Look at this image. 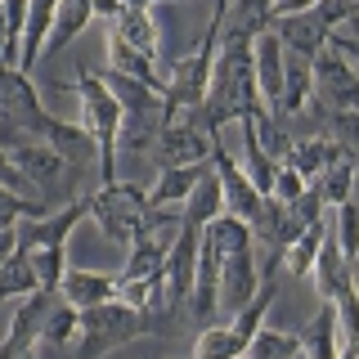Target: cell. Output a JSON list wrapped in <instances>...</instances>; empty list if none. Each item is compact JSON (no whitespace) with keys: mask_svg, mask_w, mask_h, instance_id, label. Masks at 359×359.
I'll list each match as a JSON object with an SVG mask.
<instances>
[{"mask_svg":"<svg viewBox=\"0 0 359 359\" xmlns=\"http://www.w3.org/2000/svg\"><path fill=\"white\" fill-rule=\"evenodd\" d=\"M76 99H81V126L90 130V140L99 149V180L117 184V140H121L126 112H121L117 95L108 90L104 72H90V67L76 72Z\"/></svg>","mask_w":359,"mask_h":359,"instance_id":"3957f363","label":"cell"},{"mask_svg":"<svg viewBox=\"0 0 359 359\" xmlns=\"http://www.w3.org/2000/svg\"><path fill=\"white\" fill-rule=\"evenodd\" d=\"M112 32H117L126 45H135L140 54H149V59H157V22L149 9H121L117 18H112Z\"/></svg>","mask_w":359,"mask_h":359,"instance_id":"4316f807","label":"cell"},{"mask_svg":"<svg viewBox=\"0 0 359 359\" xmlns=\"http://www.w3.org/2000/svg\"><path fill=\"white\" fill-rule=\"evenodd\" d=\"M292 355H301L297 332H274V328H261V332L252 337V346H247V355H243V359H292Z\"/></svg>","mask_w":359,"mask_h":359,"instance_id":"d590c367","label":"cell"},{"mask_svg":"<svg viewBox=\"0 0 359 359\" xmlns=\"http://www.w3.org/2000/svg\"><path fill=\"white\" fill-rule=\"evenodd\" d=\"M14 252H18V224L14 229H0V265H5Z\"/></svg>","mask_w":359,"mask_h":359,"instance_id":"f6af8a7d","label":"cell"},{"mask_svg":"<svg viewBox=\"0 0 359 359\" xmlns=\"http://www.w3.org/2000/svg\"><path fill=\"white\" fill-rule=\"evenodd\" d=\"M355 180H359L355 157H341V162H332L328 171L314 180V189L323 194V202H328V207H341V202H351V198H355Z\"/></svg>","mask_w":359,"mask_h":359,"instance_id":"4dcf8cb0","label":"cell"},{"mask_svg":"<svg viewBox=\"0 0 359 359\" xmlns=\"http://www.w3.org/2000/svg\"><path fill=\"white\" fill-rule=\"evenodd\" d=\"M59 297L76 310L104 306V301H117V274H104V269H67Z\"/></svg>","mask_w":359,"mask_h":359,"instance_id":"5bb4252c","label":"cell"},{"mask_svg":"<svg viewBox=\"0 0 359 359\" xmlns=\"http://www.w3.org/2000/svg\"><path fill=\"white\" fill-rule=\"evenodd\" d=\"M247 355V341L229 323H216V328H202L198 341H194V359H243Z\"/></svg>","mask_w":359,"mask_h":359,"instance_id":"f546056e","label":"cell"},{"mask_svg":"<svg viewBox=\"0 0 359 359\" xmlns=\"http://www.w3.org/2000/svg\"><path fill=\"white\" fill-rule=\"evenodd\" d=\"M162 269H166V243L153 229V233H140L126 247V269L117 278H162Z\"/></svg>","mask_w":359,"mask_h":359,"instance_id":"cb8c5ba5","label":"cell"},{"mask_svg":"<svg viewBox=\"0 0 359 359\" xmlns=\"http://www.w3.org/2000/svg\"><path fill=\"white\" fill-rule=\"evenodd\" d=\"M90 216V198H76L59 211H45L36 220H22L18 224V247L22 252H36V247H67V233L76 229Z\"/></svg>","mask_w":359,"mask_h":359,"instance_id":"ba28073f","label":"cell"},{"mask_svg":"<svg viewBox=\"0 0 359 359\" xmlns=\"http://www.w3.org/2000/svg\"><path fill=\"white\" fill-rule=\"evenodd\" d=\"M153 314L126 306V301H104V306L81 310V346H76V359H104L108 351H121V346L140 341L144 332H153Z\"/></svg>","mask_w":359,"mask_h":359,"instance_id":"277c9868","label":"cell"},{"mask_svg":"<svg viewBox=\"0 0 359 359\" xmlns=\"http://www.w3.org/2000/svg\"><path fill=\"white\" fill-rule=\"evenodd\" d=\"M202 243H207L211 252H220V256H233V252H247V247L256 243V233H252V224H247V220L220 211L211 224H202Z\"/></svg>","mask_w":359,"mask_h":359,"instance_id":"603a6c76","label":"cell"},{"mask_svg":"<svg viewBox=\"0 0 359 359\" xmlns=\"http://www.w3.org/2000/svg\"><path fill=\"white\" fill-rule=\"evenodd\" d=\"M121 5H130V9H153V5H166V0H121Z\"/></svg>","mask_w":359,"mask_h":359,"instance_id":"bcb514c9","label":"cell"},{"mask_svg":"<svg viewBox=\"0 0 359 359\" xmlns=\"http://www.w3.org/2000/svg\"><path fill=\"white\" fill-rule=\"evenodd\" d=\"M224 211V189H220V175L207 171L198 180V189L184 198V207H180V224H194V229H202V224H211Z\"/></svg>","mask_w":359,"mask_h":359,"instance_id":"7402d4cb","label":"cell"},{"mask_svg":"<svg viewBox=\"0 0 359 359\" xmlns=\"http://www.w3.org/2000/svg\"><path fill=\"white\" fill-rule=\"evenodd\" d=\"M90 220L99 224L104 238L130 247L140 233H153L180 216H171V207H149V194L140 184L117 180V184H99V194H90Z\"/></svg>","mask_w":359,"mask_h":359,"instance_id":"7a4b0ae2","label":"cell"},{"mask_svg":"<svg viewBox=\"0 0 359 359\" xmlns=\"http://www.w3.org/2000/svg\"><path fill=\"white\" fill-rule=\"evenodd\" d=\"M238 126H243V121H238ZM238 162H243L247 180L256 184V194H261V198H269V194H274V175H278V162H274V157H269V153L261 149V144H256V135L247 130V126H243V157H238Z\"/></svg>","mask_w":359,"mask_h":359,"instance_id":"f1b7e54d","label":"cell"},{"mask_svg":"<svg viewBox=\"0 0 359 359\" xmlns=\"http://www.w3.org/2000/svg\"><path fill=\"white\" fill-rule=\"evenodd\" d=\"M90 18H95V0H63L59 18H54V32H50V41H45V54L54 59L59 50H67V45L86 32Z\"/></svg>","mask_w":359,"mask_h":359,"instance_id":"d4e9b609","label":"cell"},{"mask_svg":"<svg viewBox=\"0 0 359 359\" xmlns=\"http://www.w3.org/2000/svg\"><path fill=\"white\" fill-rule=\"evenodd\" d=\"M310 95H314L310 63H306V59L287 63V72H283V90H278V104H274V117L283 121V117H292V112H306Z\"/></svg>","mask_w":359,"mask_h":359,"instance_id":"484cf974","label":"cell"},{"mask_svg":"<svg viewBox=\"0 0 359 359\" xmlns=\"http://www.w3.org/2000/svg\"><path fill=\"white\" fill-rule=\"evenodd\" d=\"M283 72H287V63H283V41H278L274 27H269V32H261V36H256V86H261V99H265L269 112H274V104H278Z\"/></svg>","mask_w":359,"mask_h":359,"instance_id":"e0dca14e","label":"cell"},{"mask_svg":"<svg viewBox=\"0 0 359 359\" xmlns=\"http://www.w3.org/2000/svg\"><path fill=\"white\" fill-rule=\"evenodd\" d=\"M63 0H32L27 5V27H22V50H18V72H32L36 59L45 54V41L54 32V18H59Z\"/></svg>","mask_w":359,"mask_h":359,"instance_id":"2e32d148","label":"cell"},{"mask_svg":"<svg viewBox=\"0 0 359 359\" xmlns=\"http://www.w3.org/2000/svg\"><path fill=\"white\" fill-rule=\"evenodd\" d=\"M310 278H314V292H319L323 306H332L341 292H351V287H355V261H346V256H341V247H337L332 233L323 238L319 256H314Z\"/></svg>","mask_w":359,"mask_h":359,"instance_id":"7c38bea8","label":"cell"},{"mask_svg":"<svg viewBox=\"0 0 359 359\" xmlns=\"http://www.w3.org/2000/svg\"><path fill=\"white\" fill-rule=\"evenodd\" d=\"M108 67L112 72H121V76H130V81H140V86H149L153 95H162L166 99V72H157V59H149V54H140L135 45H126L117 36V32H108Z\"/></svg>","mask_w":359,"mask_h":359,"instance_id":"4fadbf2b","label":"cell"},{"mask_svg":"<svg viewBox=\"0 0 359 359\" xmlns=\"http://www.w3.org/2000/svg\"><path fill=\"white\" fill-rule=\"evenodd\" d=\"M9 157H14V166H18L22 175H27V184H32V180H41L45 189L63 184L67 157H63L59 149H50V144H41V140H27V144H18V149H9Z\"/></svg>","mask_w":359,"mask_h":359,"instance_id":"9a60e30c","label":"cell"},{"mask_svg":"<svg viewBox=\"0 0 359 359\" xmlns=\"http://www.w3.org/2000/svg\"><path fill=\"white\" fill-rule=\"evenodd\" d=\"M332 310H337V323H341L346 346H359V287L341 292V297L332 301Z\"/></svg>","mask_w":359,"mask_h":359,"instance_id":"f35d334b","label":"cell"},{"mask_svg":"<svg viewBox=\"0 0 359 359\" xmlns=\"http://www.w3.org/2000/svg\"><path fill=\"white\" fill-rule=\"evenodd\" d=\"M32 265H36V283L41 292H50V297H59L63 278H67V247H36L32 252Z\"/></svg>","mask_w":359,"mask_h":359,"instance_id":"836d02e7","label":"cell"},{"mask_svg":"<svg viewBox=\"0 0 359 359\" xmlns=\"http://www.w3.org/2000/svg\"><path fill=\"white\" fill-rule=\"evenodd\" d=\"M337 359H359V346H341V355Z\"/></svg>","mask_w":359,"mask_h":359,"instance_id":"7dc6e473","label":"cell"},{"mask_svg":"<svg viewBox=\"0 0 359 359\" xmlns=\"http://www.w3.org/2000/svg\"><path fill=\"white\" fill-rule=\"evenodd\" d=\"M32 292H41L36 265H32V252L18 247V252L0 265V301H22V297H32Z\"/></svg>","mask_w":359,"mask_h":359,"instance_id":"83f0119b","label":"cell"},{"mask_svg":"<svg viewBox=\"0 0 359 359\" xmlns=\"http://www.w3.org/2000/svg\"><path fill=\"white\" fill-rule=\"evenodd\" d=\"M306 180H301L297 171H292V166L287 162H278V175H274V194H269V198H278V202H297L301 194H306Z\"/></svg>","mask_w":359,"mask_h":359,"instance_id":"b9f144b4","label":"cell"},{"mask_svg":"<svg viewBox=\"0 0 359 359\" xmlns=\"http://www.w3.org/2000/svg\"><path fill=\"white\" fill-rule=\"evenodd\" d=\"M229 27L256 41L261 32L274 27V0H233L229 5Z\"/></svg>","mask_w":359,"mask_h":359,"instance_id":"1f68e13d","label":"cell"},{"mask_svg":"<svg viewBox=\"0 0 359 359\" xmlns=\"http://www.w3.org/2000/svg\"><path fill=\"white\" fill-rule=\"evenodd\" d=\"M341 157H351V153H346L337 140H332V144H323V140H301V144H292V149H287L283 162H287L301 180H306V184H314V180L328 171L332 162H341Z\"/></svg>","mask_w":359,"mask_h":359,"instance_id":"44dd1931","label":"cell"},{"mask_svg":"<svg viewBox=\"0 0 359 359\" xmlns=\"http://www.w3.org/2000/svg\"><path fill=\"white\" fill-rule=\"evenodd\" d=\"M211 171V162H194V166H162L157 184L149 189V207H184V198L198 189V180Z\"/></svg>","mask_w":359,"mask_h":359,"instance_id":"d6986e66","label":"cell"},{"mask_svg":"<svg viewBox=\"0 0 359 359\" xmlns=\"http://www.w3.org/2000/svg\"><path fill=\"white\" fill-rule=\"evenodd\" d=\"M224 18H229V5H216V18L207 22L202 41L184 59H175V67L166 72V99H162V126H175L184 121L189 112H198L207 104V90H211V67H216V54H220V36H224Z\"/></svg>","mask_w":359,"mask_h":359,"instance_id":"6da1fadb","label":"cell"},{"mask_svg":"<svg viewBox=\"0 0 359 359\" xmlns=\"http://www.w3.org/2000/svg\"><path fill=\"white\" fill-rule=\"evenodd\" d=\"M274 36L283 41V50L292 54V59H314V54H323L328 50V41H332V27L323 22L319 14H287V18H274Z\"/></svg>","mask_w":359,"mask_h":359,"instance_id":"30bf717a","label":"cell"},{"mask_svg":"<svg viewBox=\"0 0 359 359\" xmlns=\"http://www.w3.org/2000/svg\"><path fill=\"white\" fill-rule=\"evenodd\" d=\"M337 211V247H341V256L346 261H355L359 256V202L351 198V202H341V207H332Z\"/></svg>","mask_w":359,"mask_h":359,"instance_id":"8d00e7d4","label":"cell"},{"mask_svg":"<svg viewBox=\"0 0 359 359\" xmlns=\"http://www.w3.org/2000/svg\"><path fill=\"white\" fill-rule=\"evenodd\" d=\"M297 341H301V355L306 359H337L341 355V323H337V310L323 306L310 323H301Z\"/></svg>","mask_w":359,"mask_h":359,"instance_id":"ac0fdd59","label":"cell"},{"mask_svg":"<svg viewBox=\"0 0 359 359\" xmlns=\"http://www.w3.org/2000/svg\"><path fill=\"white\" fill-rule=\"evenodd\" d=\"M76 332H81V310L67 306V301L59 297V301L50 306V314H45V323H41V341H50V346H67Z\"/></svg>","mask_w":359,"mask_h":359,"instance_id":"d6a6232c","label":"cell"},{"mask_svg":"<svg viewBox=\"0 0 359 359\" xmlns=\"http://www.w3.org/2000/svg\"><path fill=\"white\" fill-rule=\"evenodd\" d=\"M256 292H261V265H256L252 247H247V252L224 256V261H220V306L238 314Z\"/></svg>","mask_w":359,"mask_h":359,"instance_id":"8fae6325","label":"cell"},{"mask_svg":"<svg viewBox=\"0 0 359 359\" xmlns=\"http://www.w3.org/2000/svg\"><path fill=\"white\" fill-rule=\"evenodd\" d=\"M211 171L220 175L224 211H229V216H238V220H247V224H252V233H256V220H261V211H265V198L256 194V184L247 180L243 162H238V157H233L229 149H224L220 140L211 144Z\"/></svg>","mask_w":359,"mask_h":359,"instance_id":"5b68a950","label":"cell"},{"mask_svg":"<svg viewBox=\"0 0 359 359\" xmlns=\"http://www.w3.org/2000/svg\"><path fill=\"white\" fill-rule=\"evenodd\" d=\"M198 243H202V229H194V224H180V229H175V243L166 247V269H162L166 287H162V297H166V310H171V314L180 306H189V297H194Z\"/></svg>","mask_w":359,"mask_h":359,"instance_id":"8992f818","label":"cell"},{"mask_svg":"<svg viewBox=\"0 0 359 359\" xmlns=\"http://www.w3.org/2000/svg\"><path fill=\"white\" fill-rule=\"evenodd\" d=\"M314 14H319L328 27L337 32L341 22H351V18H359V0H319L314 5Z\"/></svg>","mask_w":359,"mask_h":359,"instance_id":"ab89813d","label":"cell"},{"mask_svg":"<svg viewBox=\"0 0 359 359\" xmlns=\"http://www.w3.org/2000/svg\"><path fill=\"white\" fill-rule=\"evenodd\" d=\"M328 126H332V140L351 157H359V108H337L328 117Z\"/></svg>","mask_w":359,"mask_h":359,"instance_id":"74e56055","label":"cell"},{"mask_svg":"<svg viewBox=\"0 0 359 359\" xmlns=\"http://www.w3.org/2000/svg\"><path fill=\"white\" fill-rule=\"evenodd\" d=\"M0 184L18 189V194H22V189H27V175H22L18 166H14V157H9V149H0Z\"/></svg>","mask_w":359,"mask_h":359,"instance_id":"7bdbcfd3","label":"cell"},{"mask_svg":"<svg viewBox=\"0 0 359 359\" xmlns=\"http://www.w3.org/2000/svg\"><path fill=\"white\" fill-rule=\"evenodd\" d=\"M220 252H211L207 243H198V274H194V297H189V310L198 319H211V310L220 306Z\"/></svg>","mask_w":359,"mask_h":359,"instance_id":"ffe728a7","label":"cell"},{"mask_svg":"<svg viewBox=\"0 0 359 359\" xmlns=\"http://www.w3.org/2000/svg\"><path fill=\"white\" fill-rule=\"evenodd\" d=\"M323 238H328V229H323V220H319V224H310V229H306L297 243L287 247V274H292V278H310L314 256H319Z\"/></svg>","mask_w":359,"mask_h":359,"instance_id":"e575fe53","label":"cell"},{"mask_svg":"<svg viewBox=\"0 0 359 359\" xmlns=\"http://www.w3.org/2000/svg\"><path fill=\"white\" fill-rule=\"evenodd\" d=\"M0 50H5V0H0Z\"/></svg>","mask_w":359,"mask_h":359,"instance_id":"c3c4849f","label":"cell"},{"mask_svg":"<svg viewBox=\"0 0 359 359\" xmlns=\"http://www.w3.org/2000/svg\"><path fill=\"white\" fill-rule=\"evenodd\" d=\"M211 144H216V135H207L194 117H184L175 126H162L153 153L162 157V166H194V162H211Z\"/></svg>","mask_w":359,"mask_h":359,"instance_id":"9c48e42d","label":"cell"},{"mask_svg":"<svg viewBox=\"0 0 359 359\" xmlns=\"http://www.w3.org/2000/svg\"><path fill=\"white\" fill-rule=\"evenodd\" d=\"M310 76H314V95L332 112L337 108H359V72H355L351 59H341V54L332 50V45L310 59Z\"/></svg>","mask_w":359,"mask_h":359,"instance_id":"52a82bcc","label":"cell"},{"mask_svg":"<svg viewBox=\"0 0 359 359\" xmlns=\"http://www.w3.org/2000/svg\"><path fill=\"white\" fill-rule=\"evenodd\" d=\"M319 0H274V18H287V14H310Z\"/></svg>","mask_w":359,"mask_h":359,"instance_id":"ee69618b","label":"cell"},{"mask_svg":"<svg viewBox=\"0 0 359 359\" xmlns=\"http://www.w3.org/2000/svg\"><path fill=\"white\" fill-rule=\"evenodd\" d=\"M287 207H292V216H297L301 224H319V220H323V207H328V202H323V194L310 184L306 194H301L297 202H287Z\"/></svg>","mask_w":359,"mask_h":359,"instance_id":"60d3db41","label":"cell"}]
</instances>
